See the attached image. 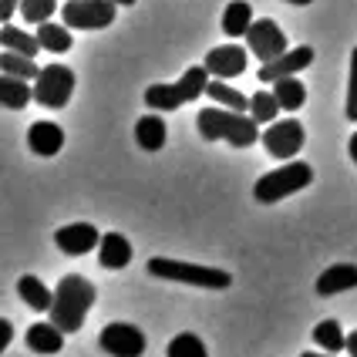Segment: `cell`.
Returning a JSON list of instances; mask_svg holds the SVG:
<instances>
[{"instance_id": "74e56055", "label": "cell", "mask_w": 357, "mask_h": 357, "mask_svg": "<svg viewBox=\"0 0 357 357\" xmlns=\"http://www.w3.org/2000/svg\"><path fill=\"white\" fill-rule=\"evenodd\" d=\"M115 3H119V7H132L135 0H115Z\"/></svg>"}, {"instance_id": "e0dca14e", "label": "cell", "mask_w": 357, "mask_h": 357, "mask_svg": "<svg viewBox=\"0 0 357 357\" xmlns=\"http://www.w3.org/2000/svg\"><path fill=\"white\" fill-rule=\"evenodd\" d=\"M98 263L105 270H125L132 263V243L121 233H105L98 246Z\"/></svg>"}, {"instance_id": "7a4b0ae2", "label": "cell", "mask_w": 357, "mask_h": 357, "mask_svg": "<svg viewBox=\"0 0 357 357\" xmlns=\"http://www.w3.org/2000/svg\"><path fill=\"white\" fill-rule=\"evenodd\" d=\"M91 307H95V283L81 273H68V277H61L58 290H54V303L47 314L64 334H75V331H81Z\"/></svg>"}, {"instance_id": "44dd1931", "label": "cell", "mask_w": 357, "mask_h": 357, "mask_svg": "<svg viewBox=\"0 0 357 357\" xmlns=\"http://www.w3.org/2000/svg\"><path fill=\"white\" fill-rule=\"evenodd\" d=\"M273 95H277L283 112H300L303 101H307V88H303V81H300L297 75H290V78L273 81Z\"/></svg>"}, {"instance_id": "6da1fadb", "label": "cell", "mask_w": 357, "mask_h": 357, "mask_svg": "<svg viewBox=\"0 0 357 357\" xmlns=\"http://www.w3.org/2000/svg\"><path fill=\"white\" fill-rule=\"evenodd\" d=\"M199 135L206 142H229L236 149H250L253 142H259V121L246 112H233V108H202L196 115Z\"/></svg>"}, {"instance_id": "d4e9b609", "label": "cell", "mask_w": 357, "mask_h": 357, "mask_svg": "<svg viewBox=\"0 0 357 357\" xmlns=\"http://www.w3.org/2000/svg\"><path fill=\"white\" fill-rule=\"evenodd\" d=\"M314 340H317L320 351H331V354L347 351V334L340 331L337 320H320L317 327H314Z\"/></svg>"}, {"instance_id": "5bb4252c", "label": "cell", "mask_w": 357, "mask_h": 357, "mask_svg": "<svg viewBox=\"0 0 357 357\" xmlns=\"http://www.w3.org/2000/svg\"><path fill=\"white\" fill-rule=\"evenodd\" d=\"M27 145H31L34 155L51 159V155H58L61 145H64V132H61V125H54V121H34L31 132H27Z\"/></svg>"}, {"instance_id": "9c48e42d", "label": "cell", "mask_w": 357, "mask_h": 357, "mask_svg": "<svg viewBox=\"0 0 357 357\" xmlns=\"http://www.w3.org/2000/svg\"><path fill=\"white\" fill-rule=\"evenodd\" d=\"M250 51H253V58H259L263 64H270V61H277L280 54H287L290 47H287V34L280 31L277 20L263 17V20H253V27H250Z\"/></svg>"}, {"instance_id": "30bf717a", "label": "cell", "mask_w": 357, "mask_h": 357, "mask_svg": "<svg viewBox=\"0 0 357 357\" xmlns=\"http://www.w3.org/2000/svg\"><path fill=\"white\" fill-rule=\"evenodd\" d=\"M101 351L112 357H142L145 354V334H142L135 324H108L105 331H101Z\"/></svg>"}, {"instance_id": "ffe728a7", "label": "cell", "mask_w": 357, "mask_h": 357, "mask_svg": "<svg viewBox=\"0 0 357 357\" xmlns=\"http://www.w3.org/2000/svg\"><path fill=\"white\" fill-rule=\"evenodd\" d=\"M31 98H34V88L27 84V78H14V75H3L0 78V105L3 108L20 112Z\"/></svg>"}, {"instance_id": "f1b7e54d", "label": "cell", "mask_w": 357, "mask_h": 357, "mask_svg": "<svg viewBox=\"0 0 357 357\" xmlns=\"http://www.w3.org/2000/svg\"><path fill=\"white\" fill-rule=\"evenodd\" d=\"M165 357H209L206 354V344L196 334H176L165 347Z\"/></svg>"}, {"instance_id": "52a82bcc", "label": "cell", "mask_w": 357, "mask_h": 357, "mask_svg": "<svg viewBox=\"0 0 357 357\" xmlns=\"http://www.w3.org/2000/svg\"><path fill=\"white\" fill-rule=\"evenodd\" d=\"M115 0H68L61 7V17L75 31H101L115 24Z\"/></svg>"}, {"instance_id": "5b68a950", "label": "cell", "mask_w": 357, "mask_h": 357, "mask_svg": "<svg viewBox=\"0 0 357 357\" xmlns=\"http://www.w3.org/2000/svg\"><path fill=\"white\" fill-rule=\"evenodd\" d=\"M314 182V169L307 165V162H287V165H280V169H273V172H266L263 178H257V185H253V196H257V202H263V206H273V202H280V199L294 196V192H300V189H307Z\"/></svg>"}, {"instance_id": "cb8c5ba5", "label": "cell", "mask_w": 357, "mask_h": 357, "mask_svg": "<svg viewBox=\"0 0 357 357\" xmlns=\"http://www.w3.org/2000/svg\"><path fill=\"white\" fill-rule=\"evenodd\" d=\"M38 40L44 51H51V54H64V51H71V34H68V24L61 27V24H51V20H44L38 24Z\"/></svg>"}, {"instance_id": "ba28073f", "label": "cell", "mask_w": 357, "mask_h": 357, "mask_svg": "<svg viewBox=\"0 0 357 357\" xmlns=\"http://www.w3.org/2000/svg\"><path fill=\"white\" fill-rule=\"evenodd\" d=\"M263 145H266V152L273 155V159H297V152L303 149V142H307V135H303V125H300L297 119H283V121H273L266 132H263Z\"/></svg>"}, {"instance_id": "ac0fdd59", "label": "cell", "mask_w": 357, "mask_h": 357, "mask_svg": "<svg viewBox=\"0 0 357 357\" xmlns=\"http://www.w3.org/2000/svg\"><path fill=\"white\" fill-rule=\"evenodd\" d=\"M17 297L24 300L31 310H44V314H47V310H51V303H54V290H47L38 277H31V273H27V277L17 280Z\"/></svg>"}, {"instance_id": "f546056e", "label": "cell", "mask_w": 357, "mask_h": 357, "mask_svg": "<svg viewBox=\"0 0 357 357\" xmlns=\"http://www.w3.org/2000/svg\"><path fill=\"white\" fill-rule=\"evenodd\" d=\"M58 10V0H20V17L27 24H44Z\"/></svg>"}, {"instance_id": "484cf974", "label": "cell", "mask_w": 357, "mask_h": 357, "mask_svg": "<svg viewBox=\"0 0 357 357\" xmlns=\"http://www.w3.org/2000/svg\"><path fill=\"white\" fill-rule=\"evenodd\" d=\"M206 95L216 101V105H222V108H233V112H250V98H246V95H239L236 88H229L222 78L209 81Z\"/></svg>"}, {"instance_id": "8992f818", "label": "cell", "mask_w": 357, "mask_h": 357, "mask_svg": "<svg viewBox=\"0 0 357 357\" xmlns=\"http://www.w3.org/2000/svg\"><path fill=\"white\" fill-rule=\"evenodd\" d=\"M75 95V71L64 64H47L34 78V101L44 108H64Z\"/></svg>"}, {"instance_id": "8d00e7d4", "label": "cell", "mask_w": 357, "mask_h": 357, "mask_svg": "<svg viewBox=\"0 0 357 357\" xmlns=\"http://www.w3.org/2000/svg\"><path fill=\"white\" fill-rule=\"evenodd\" d=\"M287 3H297V7H307V3H314V0H287Z\"/></svg>"}, {"instance_id": "836d02e7", "label": "cell", "mask_w": 357, "mask_h": 357, "mask_svg": "<svg viewBox=\"0 0 357 357\" xmlns=\"http://www.w3.org/2000/svg\"><path fill=\"white\" fill-rule=\"evenodd\" d=\"M347 354L357 357V331H351V334H347Z\"/></svg>"}, {"instance_id": "83f0119b", "label": "cell", "mask_w": 357, "mask_h": 357, "mask_svg": "<svg viewBox=\"0 0 357 357\" xmlns=\"http://www.w3.org/2000/svg\"><path fill=\"white\" fill-rule=\"evenodd\" d=\"M277 112H283V108H280V101L273 91H257V95L250 98V115H253L259 125H273V121H277Z\"/></svg>"}, {"instance_id": "7c38bea8", "label": "cell", "mask_w": 357, "mask_h": 357, "mask_svg": "<svg viewBox=\"0 0 357 357\" xmlns=\"http://www.w3.org/2000/svg\"><path fill=\"white\" fill-rule=\"evenodd\" d=\"M206 68L213 78H239L246 71V51L239 44H219L206 54Z\"/></svg>"}, {"instance_id": "4fadbf2b", "label": "cell", "mask_w": 357, "mask_h": 357, "mask_svg": "<svg viewBox=\"0 0 357 357\" xmlns=\"http://www.w3.org/2000/svg\"><path fill=\"white\" fill-rule=\"evenodd\" d=\"M314 64V47H294V51H287V54H280L277 61H270V64H263L259 68V81H266V84H273L277 78H290V75H297L303 68H310Z\"/></svg>"}, {"instance_id": "7402d4cb", "label": "cell", "mask_w": 357, "mask_h": 357, "mask_svg": "<svg viewBox=\"0 0 357 357\" xmlns=\"http://www.w3.org/2000/svg\"><path fill=\"white\" fill-rule=\"evenodd\" d=\"M135 142L145 152H159L165 145V121L159 115H142L139 125H135Z\"/></svg>"}, {"instance_id": "9a60e30c", "label": "cell", "mask_w": 357, "mask_h": 357, "mask_svg": "<svg viewBox=\"0 0 357 357\" xmlns=\"http://www.w3.org/2000/svg\"><path fill=\"white\" fill-rule=\"evenodd\" d=\"M357 287V266L354 263H337L327 266L317 277V294L320 297H334V294H347Z\"/></svg>"}, {"instance_id": "d6986e66", "label": "cell", "mask_w": 357, "mask_h": 357, "mask_svg": "<svg viewBox=\"0 0 357 357\" xmlns=\"http://www.w3.org/2000/svg\"><path fill=\"white\" fill-rule=\"evenodd\" d=\"M253 27V7L246 0H233L226 10H222V31L229 38H246Z\"/></svg>"}, {"instance_id": "d590c367", "label": "cell", "mask_w": 357, "mask_h": 357, "mask_svg": "<svg viewBox=\"0 0 357 357\" xmlns=\"http://www.w3.org/2000/svg\"><path fill=\"white\" fill-rule=\"evenodd\" d=\"M300 357H337V354H331V351H324V354H314V351H303Z\"/></svg>"}, {"instance_id": "d6a6232c", "label": "cell", "mask_w": 357, "mask_h": 357, "mask_svg": "<svg viewBox=\"0 0 357 357\" xmlns=\"http://www.w3.org/2000/svg\"><path fill=\"white\" fill-rule=\"evenodd\" d=\"M20 10V0H0V20L3 24H10V14Z\"/></svg>"}, {"instance_id": "603a6c76", "label": "cell", "mask_w": 357, "mask_h": 357, "mask_svg": "<svg viewBox=\"0 0 357 357\" xmlns=\"http://www.w3.org/2000/svg\"><path fill=\"white\" fill-rule=\"evenodd\" d=\"M0 40H3V51H17V54H27V58H38V51H44V47H40V40H38V34L31 38V34H24V31L14 27V24H3Z\"/></svg>"}, {"instance_id": "3957f363", "label": "cell", "mask_w": 357, "mask_h": 357, "mask_svg": "<svg viewBox=\"0 0 357 357\" xmlns=\"http://www.w3.org/2000/svg\"><path fill=\"white\" fill-rule=\"evenodd\" d=\"M209 68L206 64H199V68H189L176 84H152L149 91H145V105L149 108H155V112H176L182 105H189V101H196L199 95H206V88H209Z\"/></svg>"}, {"instance_id": "2e32d148", "label": "cell", "mask_w": 357, "mask_h": 357, "mask_svg": "<svg viewBox=\"0 0 357 357\" xmlns=\"http://www.w3.org/2000/svg\"><path fill=\"white\" fill-rule=\"evenodd\" d=\"M27 347L34 354H58L64 347V331H61L54 320H44V324H31L27 327Z\"/></svg>"}, {"instance_id": "4316f807", "label": "cell", "mask_w": 357, "mask_h": 357, "mask_svg": "<svg viewBox=\"0 0 357 357\" xmlns=\"http://www.w3.org/2000/svg\"><path fill=\"white\" fill-rule=\"evenodd\" d=\"M0 71L3 75H14V78H38L40 68L34 64V58H27V54H17V51H3V58H0Z\"/></svg>"}, {"instance_id": "8fae6325", "label": "cell", "mask_w": 357, "mask_h": 357, "mask_svg": "<svg viewBox=\"0 0 357 357\" xmlns=\"http://www.w3.org/2000/svg\"><path fill=\"white\" fill-rule=\"evenodd\" d=\"M101 236L105 233H98L95 222H68V226H61L54 233V246L61 253H68V257H84L88 250H98Z\"/></svg>"}, {"instance_id": "e575fe53", "label": "cell", "mask_w": 357, "mask_h": 357, "mask_svg": "<svg viewBox=\"0 0 357 357\" xmlns=\"http://www.w3.org/2000/svg\"><path fill=\"white\" fill-rule=\"evenodd\" d=\"M347 152H351V159H354V165H357V132L347 139Z\"/></svg>"}, {"instance_id": "277c9868", "label": "cell", "mask_w": 357, "mask_h": 357, "mask_svg": "<svg viewBox=\"0 0 357 357\" xmlns=\"http://www.w3.org/2000/svg\"><path fill=\"white\" fill-rule=\"evenodd\" d=\"M149 273L162 280H176V283H189V287H202V290H226L233 277L216 266H199V263H185V259H165L155 257L149 259Z\"/></svg>"}, {"instance_id": "1f68e13d", "label": "cell", "mask_w": 357, "mask_h": 357, "mask_svg": "<svg viewBox=\"0 0 357 357\" xmlns=\"http://www.w3.org/2000/svg\"><path fill=\"white\" fill-rule=\"evenodd\" d=\"M14 340V327H10V320L3 317L0 320V351H7V344Z\"/></svg>"}, {"instance_id": "4dcf8cb0", "label": "cell", "mask_w": 357, "mask_h": 357, "mask_svg": "<svg viewBox=\"0 0 357 357\" xmlns=\"http://www.w3.org/2000/svg\"><path fill=\"white\" fill-rule=\"evenodd\" d=\"M344 115L357 121V47L351 51V78H347V108H344Z\"/></svg>"}]
</instances>
